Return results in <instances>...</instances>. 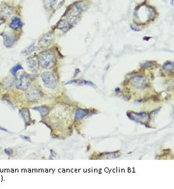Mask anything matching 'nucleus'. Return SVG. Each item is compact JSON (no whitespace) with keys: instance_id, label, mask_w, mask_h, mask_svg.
<instances>
[{"instance_id":"obj_12","label":"nucleus","mask_w":174,"mask_h":189,"mask_svg":"<svg viewBox=\"0 0 174 189\" xmlns=\"http://www.w3.org/2000/svg\"><path fill=\"white\" fill-rule=\"evenodd\" d=\"M87 115V111L84 109H77L75 114V120L76 121H78V120L83 119L84 117L86 116Z\"/></svg>"},{"instance_id":"obj_10","label":"nucleus","mask_w":174,"mask_h":189,"mask_svg":"<svg viewBox=\"0 0 174 189\" xmlns=\"http://www.w3.org/2000/svg\"><path fill=\"white\" fill-rule=\"evenodd\" d=\"M10 26L15 30H18L22 27V22H21L20 19L16 18V17H15V18H13L12 20V21H11Z\"/></svg>"},{"instance_id":"obj_2","label":"nucleus","mask_w":174,"mask_h":189,"mask_svg":"<svg viewBox=\"0 0 174 189\" xmlns=\"http://www.w3.org/2000/svg\"><path fill=\"white\" fill-rule=\"evenodd\" d=\"M32 82V76L25 72L20 74L16 80V87L17 89L25 91L29 87Z\"/></svg>"},{"instance_id":"obj_15","label":"nucleus","mask_w":174,"mask_h":189,"mask_svg":"<svg viewBox=\"0 0 174 189\" xmlns=\"http://www.w3.org/2000/svg\"><path fill=\"white\" fill-rule=\"evenodd\" d=\"M44 1L45 2V5L46 4V5L51 8H53L55 3L57 2V0H44Z\"/></svg>"},{"instance_id":"obj_14","label":"nucleus","mask_w":174,"mask_h":189,"mask_svg":"<svg viewBox=\"0 0 174 189\" xmlns=\"http://www.w3.org/2000/svg\"><path fill=\"white\" fill-rule=\"evenodd\" d=\"M164 69L167 71H168V72L171 71L173 69V63L170 62H168L165 63V64H164Z\"/></svg>"},{"instance_id":"obj_1","label":"nucleus","mask_w":174,"mask_h":189,"mask_svg":"<svg viewBox=\"0 0 174 189\" xmlns=\"http://www.w3.org/2000/svg\"><path fill=\"white\" fill-rule=\"evenodd\" d=\"M56 62H57V59H56L55 55L51 51H44L39 55V64L44 69L53 67L56 64Z\"/></svg>"},{"instance_id":"obj_8","label":"nucleus","mask_w":174,"mask_h":189,"mask_svg":"<svg viewBox=\"0 0 174 189\" xmlns=\"http://www.w3.org/2000/svg\"><path fill=\"white\" fill-rule=\"evenodd\" d=\"M33 110H35L37 112H39L41 114V116L42 117H46L48 116V114L49 112V108L46 106V105H42L39 107H33Z\"/></svg>"},{"instance_id":"obj_5","label":"nucleus","mask_w":174,"mask_h":189,"mask_svg":"<svg viewBox=\"0 0 174 189\" xmlns=\"http://www.w3.org/2000/svg\"><path fill=\"white\" fill-rule=\"evenodd\" d=\"M27 98L31 102H37L39 99L41 98L40 91L37 88H32L30 90L27 91L26 93Z\"/></svg>"},{"instance_id":"obj_16","label":"nucleus","mask_w":174,"mask_h":189,"mask_svg":"<svg viewBox=\"0 0 174 189\" xmlns=\"http://www.w3.org/2000/svg\"><path fill=\"white\" fill-rule=\"evenodd\" d=\"M4 152L5 154H7L9 157H11L13 153V151L12 148H6V149H4Z\"/></svg>"},{"instance_id":"obj_7","label":"nucleus","mask_w":174,"mask_h":189,"mask_svg":"<svg viewBox=\"0 0 174 189\" xmlns=\"http://www.w3.org/2000/svg\"><path fill=\"white\" fill-rule=\"evenodd\" d=\"M20 114L21 116L24 120L25 123V127H27L28 126L30 125V122H31V113L29 110L27 108H21L19 111Z\"/></svg>"},{"instance_id":"obj_19","label":"nucleus","mask_w":174,"mask_h":189,"mask_svg":"<svg viewBox=\"0 0 174 189\" xmlns=\"http://www.w3.org/2000/svg\"><path fill=\"white\" fill-rule=\"evenodd\" d=\"M115 91H120V88H116V89H115Z\"/></svg>"},{"instance_id":"obj_18","label":"nucleus","mask_w":174,"mask_h":189,"mask_svg":"<svg viewBox=\"0 0 174 189\" xmlns=\"http://www.w3.org/2000/svg\"><path fill=\"white\" fill-rule=\"evenodd\" d=\"M0 130L3 131H5V132L9 133V131H8V130H7L6 128H3V127H1V126H0Z\"/></svg>"},{"instance_id":"obj_9","label":"nucleus","mask_w":174,"mask_h":189,"mask_svg":"<svg viewBox=\"0 0 174 189\" xmlns=\"http://www.w3.org/2000/svg\"><path fill=\"white\" fill-rule=\"evenodd\" d=\"M71 26L72 24L68 20H61L58 24V28L63 31H66L71 27Z\"/></svg>"},{"instance_id":"obj_13","label":"nucleus","mask_w":174,"mask_h":189,"mask_svg":"<svg viewBox=\"0 0 174 189\" xmlns=\"http://www.w3.org/2000/svg\"><path fill=\"white\" fill-rule=\"evenodd\" d=\"M22 69H23V67H22V66L21 65H20V64H18V65L15 66L13 67H12V69L10 70V72H12V74H13V76L16 78V72H18V71L22 70Z\"/></svg>"},{"instance_id":"obj_6","label":"nucleus","mask_w":174,"mask_h":189,"mask_svg":"<svg viewBox=\"0 0 174 189\" xmlns=\"http://www.w3.org/2000/svg\"><path fill=\"white\" fill-rule=\"evenodd\" d=\"M53 40V36L52 34L48 33L44 34V36H42V38L40 39L39 41V46L41 48H45L48 47L52 44Z\"/></svg>"},{"instance_id":"obj_11","label":"nucleus","mask_w":174,"mask_h":189,"mask_svg":"<svg viewBox=\"0 0 174 189\" xmlns=\"http://www.w3.org/2000/svg\"><path fill=\"white\" fill-rule=\"evenodd\" d=\"M77 84L79 86H84V85H92L94 87H96L93 83L89 82V81H81V80H73V81H70L66 83V84Z\"/></svg>"},{"instance_id":"obj_17","label":"nucleus","mask_w":174,"mask_h":189,"mask_svg":"<svg viewBox=\"0 0 174 189\" xmlns=\"http://www.w3.org/2000/svg\"><path fill=\"white\" fill-rule=\"evenodd\" d=\"M20 138L22 139H23L24 140H26V141H28V142H31V139H30V137L29 136H24V135H20Z\"/></svg>"},{"instance_id":"obj_4","label":"nucleus","mask_w":174,"mask_h":189,"mask_svg":"<svg viewBox=\"0 0 174 189\" xmlns=\"http://www.w3.org/2000/svg\"><path fill=\"white\" fill-rule=\"evenodd\" d=\"M28 68L32 72H37L39 70V60L36 56H30L27 59Z\"/></svg>"},{"instance_id":"obj_3","label":"nucleus","mask_w":174,"mask_h":189,"mask_svg":"<svg viewBox=\"0 0 174 189\" xmlns=\"http://www.w3.org/2000/svg\"><path fill=\"white\" fill-rule=\"evenodd\" d=\"M44 86L49 89H54L57 86V81L56 78L52 72H44L41 76Z\"/></svg>"}]
</instances>
